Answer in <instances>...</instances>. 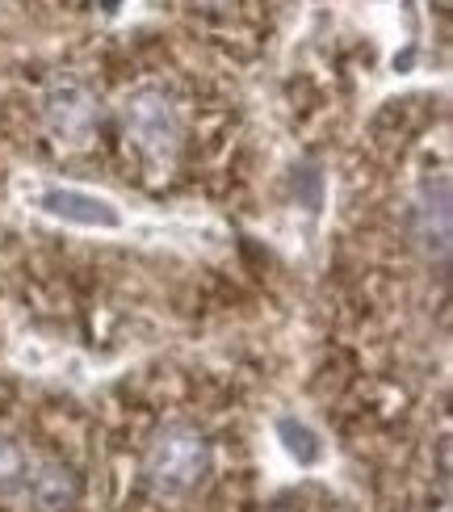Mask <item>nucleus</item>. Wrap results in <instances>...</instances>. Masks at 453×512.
<instances>
[{"label":"nucleus","instance_id":"423d86ee","mask_svg":"<svg viewBox=\"0 0 453 512\" xmlns=\"http://www.w3.org/2000/svg\"><path fill=\"white\" fill-rule=\"evenodd\" d=\"M38 206L47 210L51 219H63V223H76V227H122V215L110 198L101 194H89V189H72V185H59V189H47L38 198Z\"/></svg>","mask_w":453,"mask_h":512},{"label":"nucleus","instance_id":"7ed1b4c3","mask_svg":"<svg viewBox=\"0 0 453 512\" xmlns=\"http://www.w3.org/2000/svg\"><path fill=\"white\" fill-rule=\"evenodd\" d=\"M122 122H126V139H131L135 152L151 164V168H172L181 152V110L164 89H139L126 97V110H122Z\"/></svg>","mask_w":453,"mask_h":512},{"label":"nucleus","instance_id":"0eeeda50","mask_svg":"<svg viewBox=\"0 0 453 512\" xmlns=\"http://www.w3.org/2000/svg\"><path fill=\"white\" fill-rule=\"evenodd\" d=\"M277 433L286 437V450L294 458H302V462H315L319 458V445H315V433L311 429H302V424H294V420H282V424H277Z\"/></svg>","mask_w":453,"mask_h":512},{"label":"nucleus","instance_id":"f257e3e1","mask_svg":"<svg viewBox=\"0 0 453 512\" xmlns=\"http://www.w3.org/2000/svg\"><path fill=\"white\" fill-rule=\"evenodd\" d=\"M80 483L63 462L47 458L21 437H0V500L26 512H68Z\"/></svg>","mask_w":453,"mask_h":512},{"label":"nucleus","instance_id":"6e6552de","mask_svg":"<svg viewBox=\"0 0 453 512\" xmlns=\"http://www.w3.org/2000/svg\"><path fill=\"white\" fill-rule=\"evenodd\" d=\"M189 5H198V9H227L231 0H189Z\"/></svg>","mask_w":453,"mask_h":512},{"label":"nucleus","instance_id":"20e7f679","mask_svg":"<svg viewBox=\"0 0 453 512\" xmlns=\"http://www.w3.org/2000/svg\"><path fill=\"white\" fill-rule=\"evenodd\" d=\"M101 105L80 80H59L42 97V122L59 147H84L97 131Z\"/></svg>","mask_w":453,"mask_h":512},{"label":"nucleus","instance_id":"f03ea898","mask_svg":"<svg viewBox=\"0 0 453 512\" xmlns=\"http://www.w3.org/2000/svg\"><path fill=\"white\" fill-rule=\"evenodd\" d=\"M210 466L214 458H210L206 437L198 429H189V424H168L147 445L143 479L160 500H185L210 479Z\"/></svg>","mask_w":453,"mask_h":512},{"label":"nucleus","instance_id":"39448f33","mask_svg":"<svg viewBox=\"0 0 453 512\" xmlns=\"http://www.w3.org/2000/svg\"><path fill=\"white\" fill-rule=\"evenodd\" d=\"M412 240L424 252V261H449V181L424 177L412 202Z\"/></svg>","mask_w":453,"mask_h":512}]
</instances>
